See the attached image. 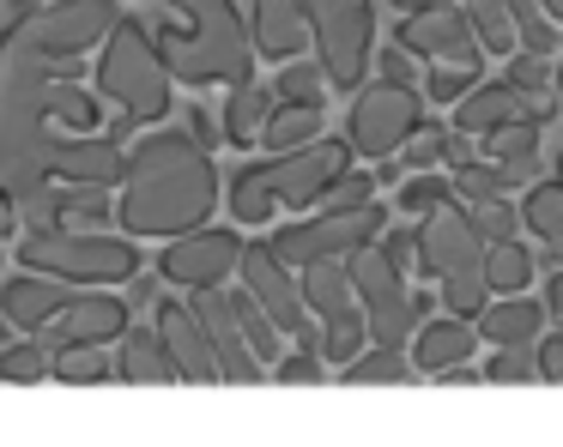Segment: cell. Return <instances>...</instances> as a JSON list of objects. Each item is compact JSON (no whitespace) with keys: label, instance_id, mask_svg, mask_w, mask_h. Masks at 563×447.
Wrapping results in <instances>:
<instances>
[{"label":"cell","instance_id":"21","mask_svg":"<svg viewBox=\"0 0 563 447\" xmlns=\"http://www.w3.org/2000/svg\"><path fill=\"white\" fill-rule=\"evenodd\" d=\"M249 24H255V48L267 60H297L316 43V24H309L303 0H249Z\"/></svg>","mask_w":563,"mask_h":447},{"label":"cell","instance_id":"35","mask_svg":"<svg viewBox=\"0 0 563 447\" xmlns=\"http://www.w3.org/2000/svg\"><path fill=\"white\" fill-rule=\"evenodd\" d=\"M273 85H279V103H321V109H328V85L333 79H328V67H321V60L297 55V60H285V72Z\"/></svg>","mask_w":563,"mask_h":447},{"label":"cell","instance_id":"13","mask_svg":"<svg viewBox=\"0 0 563 447\" xmlns=\"http://www.w3.org/2000/svg\"><path fill=\"white\" fill-rule=\"evenodd\" d=\"M243 254H249V242L236 236V230H212V224H200V230H188V236H170V242H164L158 272L170 278V284H183V290L231 284V278L243 272Z\"/></svg>","mask_w":563,"mask_h":447},{"label":"cell","instance_id":"22","mask_svg":"<svg viewBox=\"0 0 563 447\" xmlns=\"http://www.w3.org/2000/svg\"><path fill=\"white\" fill-rule=\"evenodd\" d=\"M478 321H466V314H442V321H424L418 326V338H412V362H418V375H449V369H461V362H473L478 357Z\"/></svg>","mask_w":563,"mask_h":447},{"label":"cell","instance_id":"38","mask_svg":"<svg viewBox=\"0 0 563 447\" xmlns=\"http://www.w3.org/2000/svg\"><path fill=\"white\" fill-rule=\"evenodd\" d=\"M539 139H545V121L521 115V121H503L497 133H485V152L497 164H515V157H539Z\"/></svg>","mask_w":563,"mask_h":447},{"label":"cell","instance_id":"55","mask_svg":"<svg viewBox=\"0 0 563 447\" xmlns=\"http://www.w3.org/2000/svg\"><path fill=\"white\" fill-rule=\"evenodd\" d=\"M558 97H563V67H558Z\"/></svg>","mask_w":563,"mask_h":447},{"label":"cell","instance_id":"7","mask_svg":"<svg viewBox=\"0 0 563 447\" xmlns=\"http://www.w3.org/2000/svg\"><path fill=\"white\" fill-rule=\"evenodd\" d=\"M19 266L55 272L67 284H134L140 278V248L134 236H110V230H79V224H31L19 236Z\"/></svg>","mask_w":563,"mask_h":447},{"label":"cell","instance_id":"4","mask_svg":"<svg viewBox=\"0 0 563 447\" xmlns=\"http://www.w3.org/2000/svg\"><path fill=\"white\" fill-rule=\"evenodd\" d=\"M352 169V139H309L297 152H273L267 164H243L231 181L236 224H267L273 212H309Z\"/></svg>","mask_w":563,"mask_h":447},{"label":"cell","instance_id":"6","mask_svg":"<svg viewBox=\"0 0 563 447\" xmlns=\"http://www.w3.org/2000/svg\"><path fill=\"white\" fill-rule=\"evenodd\" d=\"M98 91L110 97L122 115L146 121H170V97H176V72L158 48V31H146V19H122L98 48Z\"/></svg>","mask_w":563,"mask_h":447},{"label":"cell","instance_id":"19","mask_svg":"<svg viewBox=\"0 0 563 447\" xmlns=\"http://www.w3.org/2000/svg\"><path fill=\"white\" fill-rule=\"evenodd\" d=\"M128 152L115 133H55V181H91V188H122Z\"/></svg>","mask_w":563,"mask_h":447},{"label":"cell","instance_id":"51","mask_svg":"<svg viewBox=\"0 0 563 447\" xmlns=\"http://www.w3.org/2000/svg\"><path fill=\"white\" fill-rule=\"evenodd\" d=\"M400 12H424V7H437V0H394Z\"/></svg>","mask_w":563,"mask_h":447},{"label":"cell","instance_id":"49","mask_svg":"<svg viewBox=\"0 0 563 447\" xmlns=\"http://www.w3.org/2000/svg\"><path fill=\"white\" fill-rule=\"evenodd\" d=\"M188 133H195V139H200V145H207V152H212V145H219V139H224V127H219V121H212V115H207V109H188Z\"/></svg>","mask_w":563,"mask_h":447},{"label":"cell","instance_id":"15","mask_svg":"<svg viewBox=\"0 0 563 447\" xmlns=\"http://www.w3.org/2000/svg\"><path fill=\"white\" fill-rule=\"evenodd\" d=\"M128 326H134L128 302L122 297H103L98 284H86V290H74V302H67V309L55 314L37 338L49 350H79V345H115Z\"/></svg>","mask_w":563,"mask_h":447},{"label":"cell","instance_id":"32","mask_svg":"<svg viewBox=\"0 0 563 447\" xmlns=\"http://www.w3.org/2000/svg\"><path fill=\"white\" fill-rule=\"evenodd\" d=\"M231 302H236V321H243V333H249V345H255V357L273 369V362H279V345H285L291 333H285V326L273 321L267 309H261V302H255V290H236Z\"/></svg>","mask_w":563,"mask_h":447},{"label":"cell","instance_id":"33","mask_svg":"<svg viewBox=\"0 0 563 447\" xmlns=\"http://www.w3.org/2000/svg\"><path fill=\"white\" fill-rule=\"evenodd\" d=\"M0 381H55V350L37 333L19 345H0Z\"/></svg>","mask_w":563,"mask_h":447},{"label":"cell","instance_id":"47","mask_svg":"<svg viewBox=\"0 0 563 447\" xmlns=\"http://www.w3.org/2000/svg\"><path fill=\"white\" fill-rule=\"evenodd\" d=\"M412 48H406V43H394V48H382V55H376V79H394V85H412L418 79V67H412Z\"/></svg>","mask_w":563,"mask_h":447},{"label":"cell","instance_id":"31","mask_svg":"<svg viewBox=\"0 0 563 447\" xmlns=\"http://www.w3.org/2000/svg\"><path fill=\"white\" fill-rule=\"evenodd\" d=\"M466 12H473V31H478V43H485V55L509 60L515 48H521V31H515L509 0H466Z\"/></svg>","mask_w":563,"mask_h":447},{"label":"cell","instance_id":"16","mask_svg":"<svg viewBox=\"0 0 563 447\" xmlns=\"http://www.w3.org/2000/svg\"><path fill=\"white\" fill-rule=\"evenodd\" d=\"M152 321H158L164 345H170L176 381H188V387H212V381H224L219 350H212V333H207V321H200L195 302H170V297H164L158 309H152Z\"/></svg>","mask_w":563,"mask_h":447},{"label":"cell","instance_id":"28","mask_svg":"<svg viewBox=\"0 0 563 447\" xmlns=\"http://www.w3.org/2000/svg\"><path fill=\"white\" fill-rule=\"evenodd\" d=\"M412 375H418V362H406L400 345H369V350H357V362L340 369V381H352V387H406Z\"/></svg>","mask_w":563,"mask_h":447},{"label":"cell","instance_id":"43","mask_svg":"<svg viewBox=\"0 0 563 447\" xmlns=\"http://www.w3.org/2000/svg\"><path fill=\"white\" fill-rule=\"evenodd\" d=\"M376 181H382V169H345V176L328 188V200H321V205H328V212H352V205H369V200H376Z\"/></svg>","mask_w":563,"mask_h":447},{"label":"cell","instance_id":"10","mask_svg":"<svg viewBox=\"0 0 563 447\" xmlns=\"http://www.w3.org/2000/svg\"><path fill=\"white\" fill-rule=\"evenodd\" d=\"M382 230H388V212L369 200V205H352V212H328V205H321V212L303 217V224H279L267 242L279 248L285 266L303 272L309 260H345V254L382 242Z\"/></svg>","mask_w":563,"mask_h":447},{"label":"cell","instance_id":"11","mask_svg":"<svg viewBox=\"0 0 563 447\" xmlns=\"http://www.w3.org/2000/svg\"><path fill=\"white\" fill-rule=\"evenodd\" d=\"M418 127H424V97L394 79L364 85L352 97V115H345V139H352L357 157H394Z\"/></svg>","mask_w":563,"mask_h":447},{"label":"cell","instance_id":"40","mask_svg":"<svg viewBox=\"0 0 563 447\" xmlns=\"http://www.w3.org/2000/svg\"><path fill=\"white\" fill-rule=\"evenodd\" d=\"M485 381H497V387H533V381H545V375H539V350L497 345V357L485 362Z\"/></svg>","mask_w":563,"mask_h":447},{"label":"cell","instance_id":"9","mask_svg":"<svg viewBox=\"0 0 563 447\" xmlns=\"http://www.w3.org/2000/svg\"><path fill=\"white\" fill-rule=\"evenodd\" d=\"M345 266H352L357 297H364V314H369V345H406V338H418V326H424V297L406 290V266L394 260L382 242L345 254Z\"/></svg>","mask_w":563,"mask_h":447},{"label":"cell","instance_id":"24","mask_svg":"<svg viewBox=\"0 0 563 447\" xmlns=\"http://www.w3.org/2000/svg\"><path fill=\"white\" fill-rule=\"evenodd\" d=\"M545 321H551L545 302H527L521 290H509V297L485 302L478 333H485L490 345H539V338H545Z\"/></svg>","mask_w":563,"mask_h":447},{"label":"cell","instance_id":"45","mask_svg":"<svg viewBox=\"0 0 563 447\" xmlns=\"http://www.w3.org/2000/svg\"><path fill=\"white\" fill-rule=\"evenodd\" d=\"M442 145H449V127H442V121H424V127L400 145V176L406 169H430L442 157Z\"/></svg>","mask_w":563,"mask_h":447},{"label":"cell","instance_id":"46","mask_svg":"<svg viewBox=\"0 0 563 447\" xmlns=\"http://www.w3.org/2000/svg\"><path fill=\"white\" fill-rule=\"evenodd\" d=\"M328 369L333 362L321 357V350H297V357H279L273 362V381H285V387H316V381H328Z\"/></svg>","mask_w":563,"mask_h":447},{"label":"cell","instance_id":"44","mask_svg":"<svg viewBox=\"0 0 563 447\" xmlns=\"http://www.w3.org/2000/svg\"><path fill=\"white\" fill-rule=\"evenodd\" d=\"M503 79L521 85V91H533V97H545L551 85H558V79H551V55H533V48H515L509 67H503Z\"/></svg>","mask_w":563,"mask_h":447},{"label":"cell","instance_id":"3","mask_svg":"<svg viewBox=\"0 0 563 447\" xmlns=\"http://www.w3.org/2000/svg\"><path fill=\"white\" fill-rule=\"evenodd\" d=\"M176 24H158V48L170 60L176 85H243L255 79V24L236 0H158Z\"/></svg>","mask_w":563,"mask_h":447},{"label":"cell","instance_id":"27","mask_svg":"<svg viewBox=\"0 0 563 447\" xmlns=\"http://www.w3.org/2000/svg\"><path fill=\"white\" fill-rule=\"evenodd\" d=\"M521 212H527V230L539 236V248H545L551 260H563V181L558 176L533 181L527 200H521Z\"/></svg>","mask_w":563,"mask_h":447},{"label":"cell","instance_id":"5","mask_svg":"<svg viewBox=\"0 0 563 447\" xmlns=\"http://www.w3.org/2000/svg\"><path fill=\"white\" fill-rule=\"evenodd\" d=\"M418 272L437 278L449 314H466V321L485 314L497 290H490V242L478 236L473 205L449 200L442 212L418 217Z\"/></svg>","mask_w":563,"mask_h":447},{"label":"cell","instance_id":"37","mask_svg":"<svg viewBox=\"0 0 563 447\" xmlns=\"http://www.w3.org/2000/svg\"><path fill=\"white\" fill-rule=\"evenodd\" d=\"M115 375V357L103 345H79V350H55V381H74V387H98Z\"/></svg>","mask_w":563,"mask_h":447},{"label":"cell","instance_id":"17","mask_svg":"<svg viewBox=\"0 0 563 447\" xmlns=\"http://www.w3.org/2000/svg\"><path fill=\"white\" fill-rule=\"evenodd\" d=\"M188 302H195V309H200V321H207V333H212V350H219V369H224V381H236V387H255L267 362L255 357V345H249L243 321H236V302L224 297V284H200V290H188Z\"/></svg>","mask_w":563,"mask_h":447},{"label":"cell","instance_id":"29","mask_svg":"<svg viewBox=\"0 0 563 447\" xmlns=\"http://www.w3.org/2000/svg\"><path fill=\"white\" fill-rule=\"evenodd\" d=\"M449 200H461V188H454V176H442V169H412V176H400V217H430L442 212Z\"/></svg>","mask_w":563,"mask_h":447},{"label":"cell","instance_id":"1","mask_svg":"<svg viewBox=\"0 0 563 447\" xmlns=\"http://www.w3.org/2000/svg\"><path fill=\"white\" fill-rule=\"evenodd\" d=\"M55 67L62 60L43 48L31 12L0 24V193L19 212H31L55 181Z\"/></svg>","mask_w":563,"mask_h":447},{"label":"cell","instance_id":"53","mask_svg":"<svg viewBox=\"0 0 563 447\" xmlns=\"http://www.w3.org/2000/svg\"><path fill=\"white\" fill-rule=\"evenodd\" d=\"M551 176H558V181H563V152H558V164H551Z\"/></svg>","mask_w":563,"mask_h":447},{"label":"cell","instance_id":"42","mask_svg":"<svg viewBox=\"0 0 563 447\" xmlns=\"http://www.w3.org/2000/svg\"><path fill=\"white\" fill-rule=\"evenodd\" d=\"M478 85H485V79H478V67H442V60H437V72L424 79V97H430V103H449L454 109L461 97H473Z\"/></svg>","mask_w":563,"mask_h":447},{"label":"cell","instance_id":"41","mask_svg":"<svg viewBox=\"0 0 563 447\" xmlns=\"http://www.w3.org/2000/svg\"><path fill=\"white\" fill-rule=\"evenodd\" d=\"M473 224H478V236H485V242H515V236H521V224H527V212H521V205H509V200H478L473 205Z\"/></svg>","mask_w":563,"mask_h":447},{"label":"cell","instance_id":"20","mask_svg":"<svg viewBox=\"0 0 563 447\" xmlns=\"http://www.w3.org/2000/svg\"><path fill=\"white\" fill-rule=\"evenodd\" d=\"M74 290H86V284H67V278L37 272V266H31V272H19V278L0 284V314H7L19 333H43V326L74 302Z\"/></svg>","mask_w":563,"mask_h":447},{"label":"cell","instance_id":"48","mask_svg":"<svg viewBox=\"0 0 563 447\" xmlns=\"http://www.w3.org/2000/svg\"><path fill=\"white\" fill-rule=\"evenodd\" d=\"M539 375H545V381H558L563 387V326H551L545 338H539Z\"/></svg>","mask_w":563,"mask_h":447},{"label":"cell","instance_id":"2","mask_svg":"<svg viewBox=\"0 0 563 447\" xmlns=\"http://www.w3.org/2000/svg\"><path fill=\"white\" fill-rule=\"evenodd\" d=\"M212 205H219V164L188 127H158L128 152V176L115 193V224L128 236H188L212 217Z\"/></svg>","mask_w":563,"mask_h":447},{"label":"cell","instance_id":"39","mask_svg":"<svg viewBox=\"0 0 563 447\" xmlns=\"http://www.w3.org/2000/svg\"><path fill=\"white\" fill-rule=\"evenodd\" d=\"M527 278H533V254L521 242H490V290L509 297V290H527Z\"/></svg>","mask_w":563,"mask_h":447},{"label":"cell","instance_id":"8","mask_svg":"<svg viewBox=\"0 0 563 447\" xmlns=\"http://www.w3.org/2000/svg\"><path fill=\"white\" fill-rule=\"evenodd\" d=\"M316 24V60L328 67L333 91H364L376 72V7L369 0H303Z\"/></svg>","mask_w":563,"mask_h":447},{"label":"cell","instance_id":"25","mask_svg":"<svg viewBox=\"0 0 563 447\" xmlns=\"http://www.w3.org/2000/svg\"><path fill=\"white\" fill-rule=\"evenodd\" d=\"M273 109H279V85H261V79H243L231 85V97H224V139L231 145H255L267 139V121Z\"/></svg>","mask_w":563,"mask_h":447},{"label":"cell","instance_id":"30","mask_svg":"<svg viewBox=\"0 0 563 447\" xmlns=\"http://www.w3.org/2000/svg\"><path fill=\"white\" fill-rule=\"evenodd\" d=\"M321 139V103H279L267 121V152H297V145Z\"/></svg>","mask_w":563,"mask_h":447},{"label":"cell","instance_id":"26","mask_svg":"<svg viewBox=\"0 0 563 447\" xmlns=\"http://www.w3.org/2000/svg\"><path fill=\"white\" fill-rule=\"evenodd\" d=\"M115 375H122V381H134V387H164V381H176V362H170V345H164L158 321H152V326H128V333H122Z\"/></svg>","mask_w":563,"mask_h":447},{"label":"cell","instance_id":"54","mask_svg":"<svg viewBox=\"0 0 563 447\" xmlns=\"http://www.w3.org/2000/svg\"><path fill=\"white\" fill-rule=\"evenodd\" d=\"M0 266H7V236H0Z\"/></svg>","mask_w":563,"mask_h":447},{"label":"cell","instance_id":"34","mask_svg":"<svg viewBox=\"0 0 563 447\" xmlns=\"http://www.w3.org/2000/svg\"><path fill=\"white\" fill-rule=\"evenodd\" d=\"M49 115H55V127L62 133H98V97L86 91V85H74V79H55V97H49Z\"/></svg>","mask_w":563,"mask_h":447},{"label":"cell","instance_id":"18","mask_svg":"<svg viewBox=\"0 0 563 447\" xmlns=\"http://www.w3.org/2000/svg\"><path fill=\"white\" fill-rule=\"evenodd\" d=\"M521 115L551 121V115H558L551 91L533 97V91H521V85H509V79H485L473 97H461V103H454V127L473 133V139H485V133H497L503 121H521Z\"/></svg>","mask_w":563,"mask_h":447},{"label":"cell","instance_id":"12","mask_svg":"<svg viewBox=\"0 0 563 447\" xmlns=\"http://www.w3.org/2000/svg\"><path fill=\"white\" fill-rule=\"evenodd\" d=\"M243 290H255V302L273 314V321L285 326L291 338H303L309 350H321V338H316V326H309V297H303V278H297V266H285L279 260V248L273 242H249V254H243Z\"/></svg>","mask_w":563,"mask_h":447},{"label":"cell","instance_id":"23","mask_svg":"<svg viewBox=\"0 0 563 447\" xmlns=\"http://www.w3.org/2000/svg\"><path fill=\"white\" fill-rule=\"evenodd\" d=\"M103 217H110V188H91V181H62V188H55L49 181V193L25 212V224H79V230H91V224H103Z\"/></svg>","mask_w":563,"mask_h":447},{"label":"cell","instance_id":"36","mask_svg":"<svg viewBox=\"0 0 563 447\" xmlns=\"http://www.w3.org/2000/svg\"><path fill=\"white\" fill-rule=\"evenodd\" d=\"M509 12H515V31H521V48H533V55L563 48V24L545 12V0H509Z\"/></svg>","mask_w":563,"mask_h":447},{"label":"cell","instance_id":"14","mask_svg":"<svg viewBox=\"0 0 563 447\" xmlns=\"http://www.w3.org/2000/svg\"><path fill=\"white\" fill-rule=\"evenodd\" d=\"M400 43L424 60H442V67H478L485 60V43L473 31V12L454 7V0H437L424 12H406L400 24Z\"/></svg>","mask_w":563,"mask_h":447},{"label":"cell","instance_id":"52","mask_svg":"<svg viewBox=\"0 0 563 447\" xmlns=\"http://www.w3.org/2000/svg\"><path fill=\"white\" fill-rule=\"evenodd\" d=\"M545 12H551V19H558V24H563V0H545Z\"/></svg>","mask_w":563,"mask_h":447},{"label":"cell","instance_id":"50","mask_svg":"<svg viewBox=\"0 0 563 447\" xmlns=\"http://www.w3.org/2000/svg\"><path fill=\"white\" fill-rule=\"evenodd\" d=\"M545 309H551V326H563V260H558V272L545 278Z\"/></svg>","mask_w":563,"mask_h":447}]
</instances>
